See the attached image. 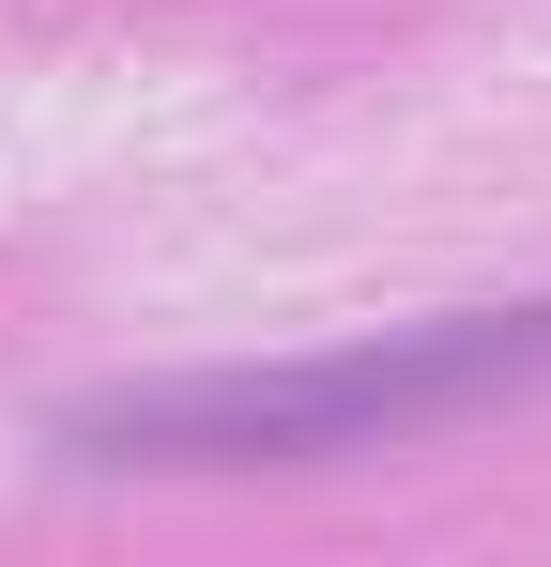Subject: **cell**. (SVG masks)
Here are the masks:
<instances>
[{"label":"cell","mask_w":551,"mask_h":567,"mask_svg":"<svg viewBox=\"0 0 551 567\" xmlns=\"http://www.w3.org/2000/svg\"><path fill=\"white\" fill-rule=\"evenodd\" d=\"M537 369H551V307H459V322H398V338L291 353V369H184V383L77 399L62 445L77 461H322V445H383L459 399H506Z\"/></svg>","instance_id":"obj_1"}]
</instances>
